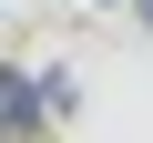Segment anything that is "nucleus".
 <instances>
[{
  "instance_id": "f03ea898",
  "label": "nucleus",
  "mask_w": 153,
  "mask_h": 143,
  "mask_svg": "<svg viewBox=\"0 0 153 143\" xmlns=\"http://www.w3.org/2000/svg\"><path fill=\"white\" fill-rule=\"evenodd\" d=\"M133 10H143V31H153V0H133Z\"/></svg>"
},
{
  "instance_id": "f257e3e1",
  "label": "nucleus",
  "mask_w": 153,
  "mask_h": 143,
  "mask_svg": "<svg viewBox=\"0 0 153 143\" xmlns=\"http://www.w3.org/2000/svg\"><path fill=\"white\" fill-rule=\"evenodd\" d=\"M31 133H41V82L0 61V143H31Z\"/></svg>"
}]
</instances>
